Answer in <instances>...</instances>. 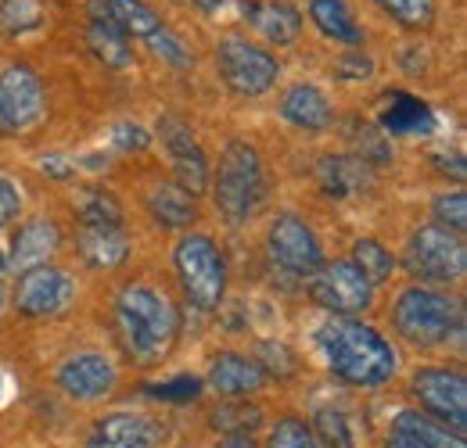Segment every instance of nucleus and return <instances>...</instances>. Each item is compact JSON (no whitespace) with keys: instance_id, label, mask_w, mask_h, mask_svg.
I'll list each match as a JSON object with an SVG mask.
<instances>
[{"instance_id":"nucleus-1","label":"nucleus","mask_w":467,"mask_h":448,"mask_svg":"<svg viewBox=\"0 0 467 448\" xmlns=\"http://www.w3.org/2000/svg\"><path fill=\"white\" fill-rule=\"evenodd\" d=\"M317 341L327 359V370L352 388H381L385 381H392V373L400 366L392 344L374 327L356 323V320L324 323Z\"/></svg>"},{"instance_id":"nucleus-2","label":"nucleus","mask_w":467,"mask_h":448,"mask_svg":"<svg viewBox=\"0 0 467 448\" xmlns=\"http://www.w3.org/2000/svg\"><path fill=\"white\" fill-rule=\"evenodd\" d=\"M116 327L122 337V348L140 366H151L173 348L176 334H180V312L155 287L130 283L116 298Z\"/></svg>"},{"instance_id":"nucleus-3","label":"nucleus","mask_w":467,"mask_h":448,"mask_svg":"<svg viewBox=\"0 0 467 448\" xmlns=\"http://www.w3.org/2000/svg\"><path fill=\"white\" fill-rule=\"evenodd\" d=\"M392 323L410 344L435 348V344H446L450 337H457L464 331V312H461V301L417 283V287H407L396 298Z\"/></svg>"},{"instance_id":"nucleus-4","label":"nucleus","mask_w":467,"mask_h":448,"mask_svg":"<svg viewBox=\"0 0 467 448\" xmlns=\"http://www.w3.org/2000/svg\"><path fill=\"white\" fill-rule=\"evenodd\" d=\"M213 194L216 209L223 212L227 223H244L266 198V179H263V162L259 151L244 140H231L220 155V168L213 176Z\"/></svg>"},{"instance_id":"nucleus-5","label":"nucleus","mask_w":467,"mask_h":448,"mask_svg":"<svg viewBox=\"0 0 467 448\" xmlns=\"http://www.w3.org/2000/svg\"><path fill=\"white\" fill-rule=\"evenodd\" d=\"M173 266L180 287L194 309H202V312L220 309L223 290H227V262H223L220 248L213 244V237H205V233L180 237L173 251Z\"/></svg>"},{"instance_id":"nucleus-6","label":"nucleus","mask_w":467,"mask_h":448,"mask_svg":"<svg viewBox=\"0 0 467 448\" xmlns=\"http://www.w3.org/2000/svg\"><path fill=\"white\" fill-rule=\"evenodd\" d=\"M407 270L420 283H457L464 280L467 248L464 237L446 226H420L407 244Z\"/></svg>"},{"instance_id":"nucleus-7","label":"nucleus","mask_w":467,"mask_h":448,"mask_svg":"<svg viewBox=\"0 0 467 448\" xmlns=\"http://www.w3.org/2000/svg\"><path fill=\"white\" fill-rule=\"evenodd\" d=\"M216 68H220V79L241 97L266 94L281 76L274 57L266 55L263 47H252L241 36H227V40L216 44Z\"/></svg>"},{"instance_id":"nucleus-8","label":"nucleus","mask_w":467,"mask_h":448,"mask_svg":"<svg viewBox=\"0 0 467 448\" xmlns=\"http://www.w3.org/2000/svg\"><path fill=\"white\" fill-rule=\"evenodd\" d=\"M309 298L324 309V312H335L342 320H349L356 312L370 309V298H374V287L367 283V277L352 266V262H327L320 266L317 273H309Z\"/></svg>"},{"instance_id":"nucleus-9","label":"nucleus","mask_w":467,"mask_h":448,"mask_svg":"<svg viewBox=\"0 0 467 448\" xmlns=\"http://www.w3.org/2000/svg\"><path fill=\"white\" fill-rule=\"evenodd\" d=\"M72 301H76V283L65 270L55 266L26 270L15 287V309L29 320H55L72 309Z\"/></svg>"},{"instance_id":"nucleus-10","label":"nucleus","mask_w":467,"mask_h":448,"mask_svg":"<svg viewBox=\"0 0 467 448\" xmlns=\"http://www.w3.org/2000/svg\"><path fill=\"white\" fill-rule=\"evenodd\" d=\"M44 115V87L29 65L0 72V133H26Z\"/></svg>"},{"instance_id":"nucleus-11","label":"nucleus","mask_w":467,"mask_h":448,"mask_svg":"<svg viewBox=\"0 0 467 448\" xmlns=\"http://www.w3.org/2000/svg\"><path fill=\"white\" fill-rule=\"evenodd\" d=\"M413 394L450 431H467V381L461 370H420L413 377Z\"/></svg>"},{"instance_id":"nucleus-12","label":"nucleus","mask_w":467,"mask_h":448,"mask_svg":"<svg viewBox=\"0 0 467 448\" xmlns=\"http://www.w3.org/2000/svg\"><path fill=\"white\" fill-rule=\"evenodd\" d=\"M266 248H270V259L298 277H309L324 266V251H320V240L313 233V226L306 219H298L292 212L277 216L270 233H266Z\"/></svg>"},{"instance_id":"nucleus-13","label":"nucleus","mask_w":467,"mask_h":448,"mask_svg":"<svg viewBox=\"0 0 467 448\" xmlns=\"http://www.w3.org/2000/svg\"><path fill=\"white\" fill-rule=\"evenodd\" d=\"M119 370L101 351H79L65 359L58 370V388L76 402H101L116 392Z\"/></svg>"},{"instance_id":"nucleus-14","label":"nucleus","mask_w":467,"mask_h":448,"mask_svg":"<svg viewBox=\"0 0 467 448\" xmlns=\"http://www.w3.org/2000/svg\"><path fill=\"white\" fill-rule=\"evenodd\" d=\"M159 137H162V144H166L170 155H173L176 179H180L176 187H183L191 198L202 194V190L209 187V158H205V151L198 148L191 126H187L183 118H176V115H166V118H159Z\"/></svg>"},{"instance_id":"nucleus-15","label":"nucleus","mask_w":467,"mask_h":448,"mask_svg":"<svg viewBox=\"0 0 467 448\" xmlns=\"http://www.w3.org/2000/svg\"><path fill=\"white\" fill-rule=\"evenodd\" d=\"M166 438V427L140 412H112L98 420L87 448H159Z\"/></svg>"},{"instance_id":"nucleus-16","label":"nucleus","mask_w":467,"mask_h":448,"mask_svg":"<svg viewBox=\"0 0 467 448\" xmlns=\"http://www.w3.org/2000/svg\"><path fill=\"white\" fill-rule=\"evenodd\" d=\"M266 370L263 362L248 359V355H237V351H223L213 359V370H209V388L223 398H248V394L263 392L266 388Z\"/></svg>"},{"instance_id":"nucleus-17","label":"nucleus","mask_w":467,"mask_h":448,"mask_svg":"<svg viewBox=\"0 0 467 448\" xmlns=\"http://www.w3.org/2000/svg\"><path fill=\"white\" fill-rule=\"evenodd\" d=\"M378 118H381V133H392V137H428V133H435V112L420 97H410L403 90H396L381 101Z\"/></svg>"},{"instance_id":"nucleus-18","label":"nucleus","mask_w":467,"mask_h":448,"mask_svg":"<svg viewBox=\"0 0 467 448\" xmlns=\"http://www.w3.org/2000/svg\"><path fill=\"white\" fill-rule=\"evenodd\" d=\"M281 115L292 126L306 129V133H324L335 122L327 94L320 87H313V83H295V87H288L285 97H281Z\"/></svg>"},{"instance_id":"nucleus-19","label":"nucleus","mask_w":467,"mask_h":448,"mask_svg":"<svg viewBox=\"0 0 467 448\" xmlns=\"http://www.w3.org/2000/svg\"><path fill=\"white\" fill-rule=\"evenodd\" d=\"M61 248V229L51 219H33L18 229L15 237V248H11V259L7 266L26 273V270H36V266H47V259Z\"/></svg>"},{"instance_id":"nucleus-20","label":"nucleus","mask_w":467,"mask_h":448,"mask_svg":"<svg viewBox=\"0 0 467 448\" xmlns=\"http://www.w3.org/2000/svg\"><path fill=\"white\" fill-rule=\"evenodd\" d=\"M87 44H90L94 57H101L109 68H126V65H130L126 36L119 33V25L109 18L105 0H90V29H87Z\"/></svg>"},{"instance_id":"nucleus-21","label":"nucleus","mask_w":467,"mask_h":448,"mask_svg":"<svg viewBox=\"0 0 467 448\" xmlns=\"http://www.w3.org/2000/svg\"><path fill=\"white\" fill-rule=\"evenodd\" d=\"M79 255L94 270H116L130 255V240L119 226H83L79 233Z\"/></svg>"},{"instance_id":"nucleus-22","label":"nucleus","mask_w":467,"mask_h":448,"mask_svg":"<svg viewBox=\"0 0 467 448\" xmlns=\"http://www.w3.org/2000/svg\"><path fill=\"white\" fill-rule=\"evenodd\" d=\"M248 18H252V25H255L270 44H277V47L295 44L298 33H302V15L295 11L292 4H285V0H266V4L252 7Z\"/></svg>"},{"instance_id":"nucleus-23","label":"nucleus","mask_w":467,"mask_h":448,"mask_svg":"<svg viewBox=\"0 0 467 448\" xmlns=\"http://www.w3.org/2000/svg\"><path fill=\"white\" fill-rule=\"evenodd\" d=\"M148 212L155 216L159 226H170V229H183L198 219V209H194V198L176 187V183H159L151 187L148 194Z\"/></svg>"},{"instance_id":"nucleus-24","label":"nucleus","mask_w":467,"mask_h":448,"mask_svg":"<svg viewBox=\"0 0 467 448\" xmlns=\"http://www.w3.org/2000/svg\"><path fill=\"white\" fill-rule=\"evenodd\" d=\"M309 18H313V25H317L327 40H335V44L356 47V44L363 40V29L356 25L352 7L346 0H309Z\"/></svg>"},{"instance_id":"nucleus-25","label":"nucleus","mask_w":467,"mask_h":448,"mask_svg":"<svg viewBox=\"0 0 467 448\" xmlns=\"http://www.w3.org/2000/svg\"><path fill=\"white\" fill-rule=\"evenodd\" d=\"M317 179H320L324 194H331V198H349V194H356V190L363 187L367 166H363L359 158H335V155H331V158H320Z\"/></svg>"},{"instance_id":"nucleus-26","label":"nucleus","mask_w":467,"mask_h":448,"mask_svg":"<svg viewBox=\"0 0 467 448\" xmlns=\"http://www.w3.org/2000/svg\"><path fill=\"white\" fill-rule=\"evenodd\" d=\"M105 7H109V18L116 22L122 36H140V40H148L151 33L162 29V18H159L144 0H105Z\"/></svg>"},{"instance_id":"nucleus-27","label":"nucleus","mask_w":467,"mask_h":448,"mask_svg":"<svg viewBox=\"0 0 467 448\" xmlns=\"http://www.w3.org/2000/svg\"><path fill=\"white\" fill-rule=\"evenodd\" d=\"M392 427L410 431L413 438H420L428 448H467L464 434H457V431H450L446 423H439V420H431V416H424V412H413V409H403Z\"/></svg>"},{"instance_id":"nucleus-28","label":"nucleus","mask_w":467,"mask_h":448,"mask_svg":"<svg viewBox=\"0 0 467 448\" xmlns=\"http://www.w3.org/2000/svg\"><path fill=\"white\" fill-rule=\"evenodd\" d=\"M76 216L83 219V226H119L122 223V209L112 194L98 190V187H87L76 194Z\"/></svg>"},{"instance_id":"nucleus-29","label":"nucleus","mask_w":467,"mask_h":448,"mask_svg":"<svg viewBox=\"0 0 467 448\" xmlns=\"http://www.w3.org/2000/svg\"><path fill=\"white\" fill-rule=\"evenodd\" d=\"M352 266L367 277L370 287H378V283H385L392 277L396 259H392L389 248H381L378 240H356V248H352Z\"/></svg>"},{"instance_id":"nucleus-30","label":"nucleus","mask_w":467,"mask_h":448,"mask_svg":"<svg viewBox=\"0 0 467 448\" xmlns=\"http://www.w3.org/2000/svg\"><path fill=\"white\" fill-rule=\"evenodd\" d=\"M44 22V7L36 0H0V29L22 36Z\"/></svg>"},{"instance_id":"nucleus-31","label":"nucleus","mask_w":467,"mask_h":448,"mask_svg":"<svg viewBox=\"0 0 467 448\" xmlns=\"http://www.w3.org/2000/svg\"><path fill=\"white\" fill-rule=\"evenodd\" d=\"M378 4L407 29H428L435 22V0H378Z\"/></svg>"},{"instance_id":"nucleus-32","label":"nucleus","mask_w":467,"mask_h":448,"mask_svg":"<svg viewBox=\"0 0 467 448\" xmlns=\"http://www.w3.org/2000/svg\"><path fill=\"white\" fill-rule=\"evenodd\" d=\"M266 448H320V442H317V434H313V427H309L306 420L285 416V420H277V427L270 431Z\"/></svg>"},{"instance_id":"nucleus-33","label":"nucleus","mask_w":467,"mask_h":448,"mask_svg":"<svg viewBox=\"0 0 467 448\" xmlns=\"http://www.w3.org/2000/svg\"><path fill=\"white\" fill-rule=\"evenodd\" d=\"M431 219H435V226H446V229H453V233H464V226H467V194L464 190L439 194L435 205H431Z\"/></svg>"},{"instance_id":"nucleus-34","label":"nucleus","mask_w":467,"mask_h":448,"mask_svg":"<svg viewBox=\"0 0 467 448\" xmlns=\"http://www.w3.org/2000/svg\"><path fill=\"white\" fill-rule=\"evenodd\" d=\"M313 434H320L317 442L324 448H352L349 420L342 412H335V409H320L317 412V431Z\"/></svg>"},{"instance_id":"nucleus-35","label":"nucleus","mask_w":467,"mask_h":448,"mask_svg":"<svg viewBox=\"0 0 467 448\" xmlns=\"http://www.w3.org/2000/svg\"><path fill=\"white\" fill-rule=\"evenodd\" d=\"M144 392L155 394V398H162V402H191V398H198V392H202V381L183 373V377L166 381V384H148Z\"/></svg>"},{"instance_id":"nucleus-36","label":"nucleus","mask_w":467,"mask_h":448,"mask_svg":"<svg viewBox=\"0 0 467 448\" xmlns=\"http://www.w3.org/2000/svg\"><path fill=\"white\" fill-rule=\"evenodd\" d=\"M148 47H151L155 55L162 57V61H170V65H180V68H187V65H191V55H187V47L176 40V36L170 33V29H166V25H162L159 33H151V36H148Z\"/></svg>"},{"instance_id":"nucleus-37","label":"nucleus","mask_w":467,"mask_h":448,"mask_svg":"<svg viewBox=\"0 0 467 448\" xmlns=\"http://www.w3.org/2000/svg\"><path fill=\"white\" fill-rule=\"evenodd\" d=\"M22 216V190L15 179L0 176V226L15 223Z\"/></svg>"},{"instance_id":"nucleus-38","label":"nucleus","mask_w":467,"mask_h":448,"mask_svg":"<svg viewBox=\"0 0 467 448\" xmlns=\"http://www.w3.org/2000/svg\"><path fill=\"white\" fill-rule=\"evenodd\" d=\"M112 140H116L122 151H140V148H148V133L137 126V122H119L116 133H112Z\"/></svg>"},{"instance_id":"nucleus-39","label":"nucleus","mask_w":467,"mask_h":448,"mask_svg":"<svg viewBox=\"0 0 467 448\" xmlns=\"http://www.w3.org/2000/svg\"><path fill=\"white\" fill-rule=\"evenodd\" d=\"M389 448H428L420 438H413L410 431L403 427H392V434H389Z\"/></svg>"},{"instance_id":"nucleus-40","label":"nucleus","mask_w":467,"mask_h":448,"mask_svg":"<svg viewBox=\"0 0 467 448\" xmlns=\"http://www.w3.org/2000/svg\"><path fill=\"white\" fill-rule=\"evenodd\" d=\"M44 172H51V176H68V172H72V168L68 166H61V158H44Z\"/></svg>"},{"instance_id":"nucleus-41","label":"nucleus","mask_w":467,"mask_h":448,"mask_svg":"<svg viewBox=\"0 0 467 448\" xmlns=\"http://www.w3.org/2000/svg\"><path fill=\"white\" fill-rule=\"evenodd\" d=\"M220 448H255V445H252V438H248V434H231Z\"/></svg>"},{"instance_id":"nucleus-42","label":"nucleus","mask_w":467,"mask_h":448,"mask_svg":"<svg viewBox=\"0 0 467 448\" xmlns=\"http://www.w3.org/2000/svg\"><path fill=\"white\" fill-rule=\"evenodd\" d=\"M4 270H7V259H4V251H0V273H4Z\"/></svg>"},{"instance_id":"nucleus-43","label":"nucleus","mask_w":467,"mask_h":448,"mask_svg":"<svg viewBox=\"0 0 467 448\" xmlns=\"http://www.w3.org/2000/svg\"><path fill=\"white\" fill-rule=\"evenodd\" d=\"M0 394H4V381H0Z\"/></svg>"},{"instance_id":"nucleus-44","label":"nucleus","mask_w":467,"mask_h":448,"mask_svg":"<svg viewBox=\"0 0 467 448\" xmlns=\"http://www.w3.org/2000/svg\"><path fill=\"white\" fill-rule=\"evenodd\" d=\"M0 305H4V294H0Z\"/></svg>"}]
</instances>
